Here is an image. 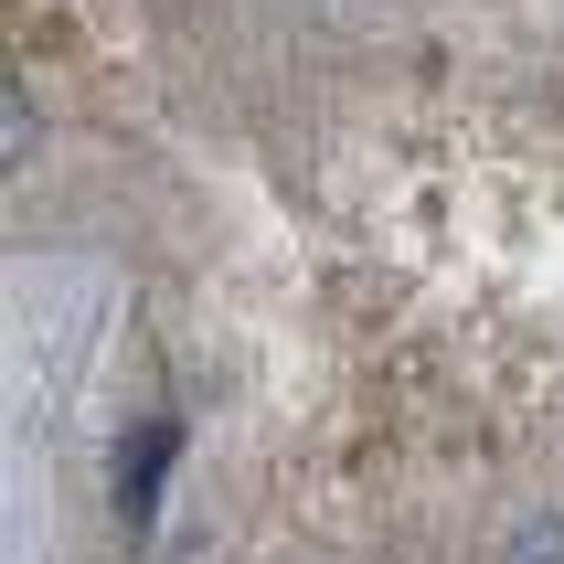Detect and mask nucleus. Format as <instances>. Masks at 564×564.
<instances>
[{"label":"nucleus","instance_id":"nucleus-1","mask_svg":"<svg viewBox=\"0 0 564 564\" xmlns=\"http://www.w3.org/2000/svg\"><path fill=\"white\" fill-rule=\"evenodd\" d=\"M171 458H182V426H171V415H150V426H128V437H118V511H128V522H150V511H160Z\"/></svg>","mask_w":564,"mask_h":564},{"label":"nucleus","instance_id":"nucleus-2","mask_svg":"<svg viewBox=\"0 0 564 564\" xmlns=\"http://www.w3.org/2000/svg\"><path fill=\"white\" fill-rule=\"evenodd\" d=\"M501 564H564V511H533V522L501 543Z\"/></svg>","mask_w":564,"mask_h":564},{"label":"nucleus","instance_id":"nucleus-3","mask_svg":"<svg viewBox=\"0 0 564 564\" xmlns=\"http://www.w3.org/2000/svg\"><path fill=\"white\" fill-rule=\"evenodd\" d=\"M0 139H11V160H32V96L22 86L0 96Z\"/></svg>","mask_w":564,"mask_h":564}]
</instances>
